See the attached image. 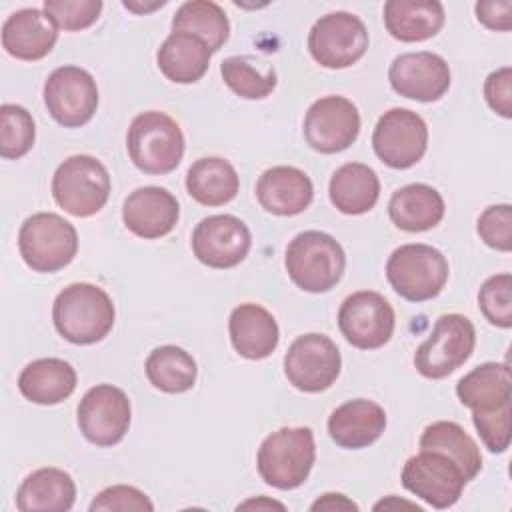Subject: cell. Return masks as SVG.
I'll use <instances>...</instances> for the list:
<instances>
[{
	"mask_svg": "<svg viewBox=\"0 0 512 512\" xmlns=\"http://www.w3.org/2000/svg\"><path fill=\"white\" fill-rule=\"evenodd\" d=\"M444 198L428 184H408L398 188L388 202V216L394 226L406 232H424L444 218Z\"/></svg>",
	"mask_w": 512,
	"mask_h": 512,
	"instance_id": "83f0119b",
	"label": "cell"
},
{
	"mask_svg": "<svg viewBox=\"0 0 512 512\" xmlns=\"http://www.w3.org/2000/svg\"><path fill=\"white\" fill-rule=\"evenodd\" d=\"M240 178L236 168L218 156L196 160L186 172V190L202 206H222L236 198Z\"/></svg>",
	"mask_w": 512,
	"mask_h": 512,
	"instance_id": "4dcf8cb0",
	"label": "cell"
},
{
	"mask_svg": "<svg viewBox=\"0 0 512 512\" xmlns=\"http://www.w3.org/2000/svg\"><path fill=\"white\" fill-rule=\"evenodd\" d=\"M386 428V412L380 404L356 398L340 404L328 418V434L348 450H360L374 444Z\"/></svg>",
	"mask_w": 512,
	"mask_h": 512,
	"instance_id": "7402d4cb",
	"label": "cell"
},
{
	"mask_svg": "<svg viewBox=\"0 0 512 512\" xmlns=\"http://www.w3.org/2000/svg\"><path fill=\"white\" fill-rule=\"evenodd\" d=\"M512 406H504L488 414H472L474 428L490 452H506L510 446Z\"/></svg>",
	"mask_w": 512,
	"mask_h": 512,
	"instance_id": "60d3db41",
	"label": "cell"
},
{
	"mask_svg": "<svg viewBox=\"0 0 512 512\" xmlns=\"http://www.w3.org/2000/svg\"><path fill=\"white\" fill-rule=\"evenodd\" d=\"M310 56L324 68H348L368 50V30L350 12H330L314 22L308 34Z\"/></svg>",
	"mask_w": 512,
	"mask_h": 512,
	"instance_id": "30bf717a",
	"label": "cell"
},
{
	"mask_svg": "<svg viewBox=\"0 0 512 512\" xmlns=\"http://www.w3.org/2000/svg\"><path fill=\"white\" fill-rule=\"evenodd\" d=\"M76 500L72 476L60 468H38L28 474L16 490V508L20 512H66Z\"/></svg>",
	"mask_w": 512,
	"mask_h": 512,
	"instance_id": "d4e9b609",
	"label": "cell"
},
{
	"mask_svg": "<svg viewBox=\"0 0 512 512\" xmlns=\"http://www.w3.org/2000/svg\"><path fill=\"white\" fill-rule=\"evenodd\" d=\"M126 148L132 164L146 174H168L184 156V134L166 112L138 114L128 128Z\"/></svg>",
	"mask_w": 512,
	"mask_h": 512,
	"instance_id": "277c9868",
	"label": "cell"
},
{
	"mask_svg": "<svg viewBox=\"0 0 512 512\" xmlns=\"http://www.w3.org/2000/svg\"><path fill=\"white\" fill-rule=\"evenodd\" d=\"M340 366L342 358L338 346L318 332L298 336L284 356V374L288 382L310 394L328 390L336 382Z\"/></svg>",
	"mask_w": 512,
	"mask_h": 512,
	"instance_id": "4fadbf2b",
	"label": "cell"
},
{
	"mask_svg": "<svg viewBox=\"0 0 512 512\" xmlns=\"http://www.w3.org/2000/svg\"><path fill=\"white\" fill-rule=\"evenodd\" d=\"M18 250L28 268L52 274L74 260L78 252V232L68 220L54 212H36L20 226Z\"/></svg>",
	"mask_w": 512,
	"mask_h": 512,
	"instance_id": "5b68a950",
	"label": "cell"
},
{
	"mask_svg": "<svg viewBox=\"0 0 512 512\" xmlns=\"http://www.w3.org/2000/svg\"><path fill=\"white\" fill-rule=\"evenodd\" d=\"M36 138L32 114L18 104L0 106V156L18 160L30 152Z\"/></svg>",
	"mask_w": 512,
	"mask_h": 512,
	"instance_id": "d590c367",
	"label": "cell"
},
{
	"mask_svg": "<svg viewBox=\"0 0 512 512\" xmlns=\"http://www.w3.org/2000/svg\"><path fill=\"white\" fill-rule=\"evenodd\" d=\"M394 324V308L374 290L350 294L338 310V328L342 336L360 350L382 348L392 338Z\"/></svg>",
	"mask_w": 512,
	"mask_h": 512,
	"instance_id": "9a60e30c",
	"label": "cell"
},
{
	"mask_svg": "<svg viewBox=\"0 0 512 512\" xmlns=\"http://www.w3.org/2000/svg\"><path fill=\"white\" fill-rule=\"evenodd\" d=\"M58 40V26L38 8L12 12L2 24V46L18 60H40L48 56Z\"/></svg>",
	"mask_w": 512,
	"mask_h": 512,
	"instance_id": "ffe728a7",
	"label": "cell"
},
{
	"mask_svg": "<svg viewBox=\"0 0 512 512\" xmlns=\"http://www.w3.org/2000/svg\"><path fill=\"white\" fill-rule=\"evenodd\" d=\"M400 480L408 492L438 510L454 506L468 484L462 468L438 450H420L408 458Z\"/></svg>",
	"mask_w": 512,
	"mask_h": 512,
	"instance_id": "9c48e42d",
	"label": "cell"
},
{
	"mask_svg": "<svg viewBox=\"0 0 512 512\" xmlns=\"http://www.w3.org/2000/svg\"><path fill=\"white\" fill-rule=\"evenodd\" d=\"M44 104L64 128H80L98 108V86L80 66H60L44 82Z\"/></svg>",
	"mask_w": 512,
	"mask_h": 512,
	"instance_id": "7c38bea8",
	"label": "cell"
},
{
	"mask_svg": "<svg viewBox=\"0 0 512 512\" xmlns=\"http://www.w3.org/2000/svg\"><path fill=\"white\" fill-rule=\"evenodd\" d=\"M484 96L488 106L502 118L512 116V68L504 66L488 74L484 82Z\"/></svg>",
	"mask_w": 512,
	"mask_h": 512,
	"instance_id": "b9f144b4",
	"label": "cell"
},
{
	"mask_svg": "<svg viewBox=\"0 0 512 512\" xmlns=\"http://www.w3.org/2000/svg\"><path fill=\"white\" fill-rule=\"evenodd\" d=\"M210 58L208 44L186 32H170L156 54L160 72L176 84L198 82L206 74Z\"/></svg>",
	"mask_w": 512,
	"mask_h": 512,
	"instance_id": "f1b7e54d",
	"label": "cell"
},
{
	"mask_svg": "<svg viewBox=\"0 0 512 512\" xmlns=\"http://www.w3.org/2000/svg\"><path fill=\"white\" fill-rule=\"evenodd\" d=\"M240 508H278V510H284V504L280 502H274V500H264V498H256V500H248L244 504L238 506Z\"/></svg>",
	"mask_w": 512,
	"mask_h": 512,
	"instance_id": "f6af8a7d",
	"label": "cell"
},
{
	"mask_svg": "<svg viewBox=\"0 0 512 512\" xmlns=\"http://www.w3.org/2000/svg\"><path fill=\"white\" fill-rule=\"evenodd\" d=\"M310 510H328V512H334V510H358V506L352 502V500H348L344 494H324L322 498H318L312 506H310Z\"/></svg>",
	"mask_w": 512,
	"mask_h": 512,
	"instance_id": "ee69618b",
	"label": "cell"
},
{
	"mask_svg": "<svg viewBox=\"0 0 512 512\" xmlns=\"http://www.w3.org/2000/svg\"><path fill=\"white\" fill-rule=\"evenodd\" d=\"M178 216L176 196L160 186H144L130 192L122 206L124 226L144 240L162 238L172 232Z\"/></svg>",
	"mask_w": 512,
	"mask_h": 512,
	"instance_id": "d6986e66",
	"label": "cell"
},
{
	"mask_svg": "<svg viewBox=\"0 0 512 512\" xmlns=\"http://www.w3.org/2000/svg\"><path fill=\"white\" fill-rule=\"evenodd\" d=\"M316 460L314 432L306 426L280 428L268 434L258 448V474L268 486L292 490L306 482Z\"/></svg>",
	"mask_w": 512,
	"mask_h": 512,
	"instance_id": "3957f363",
	"label": "cell"
},
{
	"mask_svg": "<svg viewBox=\"0 0 512 512\" xmlns=\"http://www.w3.org/2000/svg\"><path fill=\"white\" fill-rule=\"evenodd\" d=\"M480 238L494 250L510 252L512 250V206L496 204L486 208L476 222Z\"/></svg>",
	"mask_w": 512,
	"mask_h": 512,
	"instance_id": "f35d334b",
	"label": "cell"
},
{
	"mask_svg": "<svg viewBox=\"0 0 512 512\" xmlns=\"http://www.w3.org/2000/svg\"><path fill=\"white\" fill-rule=\"evenodd\" d=\"M44 12L62 30H84L92 26L102 12L100 0H44Z\"/></svg>",
	"mask_w": 512,
	"mask_h": 512,
	"instance_id": "74e56055",
	"label": "cell"
},
{
	"mask_svg": "<svg viewBox=\"0 0 512 512\" xmlns=\"http://www.w3.org/2000/svg\"><path fill=\"white\" fill-rule=\"evenodd\" d=\"M144 372L154 388L168 394H180L196 384L198 366L192 354L184 348L166 344L148 354Z\"/></svg>",
	"mask_w": 512,
	"mask_h": 512,
	"instance_id": "d6a6232c",
	"label": "cell"
},
{
	"mask_svg": "<svg viewBox=\"0 0 512 512\" xmlns=\"http://www.w3.org/2000/svg\"><path fill=\"white\" fill-rule=\"evenodd\" d=\"M358 134V108L344 96H324L304 116V138L320 154H336L350 148Z\"/></svg>",
	"mask_w": 512,
	"mask_h": 512,
	"instance_id": "2e32d148",
	"label": "cell"
},
{
	"mask_svg": "<svg viewBox=\"0 0 512 512\" xmlns=\"http://www.w3.org/2000/svg\"><path fill=\"white\" fill-rule=\"evenodd\" d=\"M476 330L464 314H442L430 336L416 348L414 366L430 380H440L460 368L474 350Z\"/></svg>",
	"mask_w": 512,
	"mask_h": 512,
	"instance_id": "ba28073f",
	"label": "cell"
},
{
	"mask_svg": "<svg viewBox=\"0 0 512 512\" xmlns=\"http://www.w3.org/2000/svg\"><path fill=\"white\" fill-rule=\"evenodd\" d=\"M102 510H112V512H152L154 504L150 502V498L134 488V486H126V484H116V486H108L104 488L90 504V512H102Z\"/></svg>",
	"mask_w": 512,
	"mask_h": 512,
	"instance_id": "ab89813d",
	"label": "cell"
},
{
	"mask_svg": "<svg viewBox=\"0 0 512 512\" xmlns=\"http://www.w3.org/2000/svg\"><path fill=\"white\" fill-rule=\"evenodd\" d=\"M112 298L96 284L76 282L66 286L54 300L52 322L56 332L72 344H96L114 326Z\"/></svg>",
	"mask_w": 512,
	"mask_h": 512,
	"instance_id": "6da1fadb",
	"label": "cell"
},
{
	"mask_svg": "<svg viewBox=\"0 0 512 512\" xmlns=\"http://www.w3.org/2000/svg\"><path fill=\"white\" fill-rule=\"evenodd\" d=\"M76 370L62 358H38L18 376L20 394L42 406L64 402L76 388Z\"/></svg>",
	"mask_w": 512,
	"mask_h": 512,
	"instance_id": "4316f807",
	"label": "cell"
},
{
	"mask_svg": "<svg viewBox=\"0 0 512 512\" xmlns=\"http://www.w3.org/2000/svg\"><path fill=\"white\" fill-rule=\"evenodd\" d=\"M158 6H164V2L160 0V2H156V4H152V6H136L134 2H124V8H128V10H134V12H150V10H154V8H158Z\"/></svg>",
	"mask_w": 512,
	"mask_h": 512,
	"instance_id": "bcb514c9",
	"label": "cell"
},
{
	"mask_svg": "<svg viewBox=\"0 0 512 512\" xmlns=\"http://www.w3.org/2000/svg\"><path fill=\"white\" fill-rule=\"evenodd\" d=\"M256 198L270 214L296 216L312 204L314 184L300 168L274 166L262 172L258 178Z\"/></svg>",
	"mask_w": 512,
	"mask_h": 512,
	"instance_id": "44dd1931",
	"label": "cell"
},
{
	"mask_svg": "<svg viewBox=\"0 0 512 512\" xmlns=\"http://www.w3.org/2000/svg\"><path fill=\"white\" fill-rule=\"evenodd\" d=\"M228 332L234 350L248 360L268 358L280 340L276 318L260 304H240L232 310Z\"/></svg>",
	"mask_w": 512,
	"mask_h": 512,
	"instance_id": "cb8c5ba5",
	"label": "cell"
},
{
	"mask_svg": "<svg viewBox=\"0 0 512 512\" xmlns=\"http://www.w3.org/2000/svg\"><path fill=\"white\" fill-rule=\"evenodd\" d=\"M388 80L392 90L404 98L436 102L450 88V68L434 52H406L392 60Z\"/></svg>",
	"mask_w": 512,
	"mask_h": 512,
	"instance_id": "ac0fdd59",
	"label": "cell"
},
{
	"mask_svg": "<svg viewBox=\"0 0 512 512\" xmlns=\"http://www.w3.org/2000/svg\"><path fill=\"white\" fill-rule=\"evenodd\" d=\"M478 306L490 324L498 328H510L512 326V276L508 272L490 276L478 292Z\"/></svg>",
	"mask_w": 512,
	"mask_h": 512,
	"instance_id": "8d00e7d4",
	"label": "cell"
},
{
	"mask_svg": "<svg viewBox=\"0 0 512 512\" xmlns=\"http://www.w3.org/2000/svg\"><path fill=\"white\" fill-rule=\"evenodd\" d=\"M420 450H438L448 454L464 472L466 480H474L482 470V454L474 438L456 422L438 420L424 428Z\"/></svg>",
	"mask_w": 512,
	"mask_h": 512,
	"instance_id": "1f68e13d",
	"label": "cell"
},
{
	"mask_svg": "<svg viewBox=\"0 0 512 512\" xmlns=\"http://www.w3.org/2000/svg\"><path fill=\"white\" fill-rule=\"evenodd\" d=\"M284 264L290 280L300 290L320 294L340 282L346 268V254L334 236L320 230H306L290 240Z\"/></svg>",
	"mask_w": 512,
	"mask_h": 512,
	"instance_id": "7a4b0ae2",
	"label": "cell"
},
{
	"mask_svg": "<svg viewBox=\"0 0 512 512\" xmlns=\"http://www.w3.org/2000/svg\"><path fill=\"white\" fill-rule=\"evenodd\" d=\"M444 6L438 0H388L384 26L400 42H424L444 26Z\"/></svg>",
	"mask_w": 512,
	"mask_h": 512,
	"instance_id": "484cf974",
	"label": "cell"
},
{
	"mask_svg": "<svg viewBox=\"0 0 512 512\" xmlns=\"http://www.w3.org/2000/svg\"><path fill=\"white\" fill-rule=\"evenodd\" d=\"M220 74L224 84L240 98L262 100L276 88L274 66L254 56H230L222 60Z\"/></svg>",
	"mask_w": 512,
	"mask_h": 512,
	"instance_id": "e575fe53",
	"label": "cell"
},
{
	"mask_svg": "<svg viewBox=\"0 0 512 512\" xmlns=\"http://www.w3.org/2000/svg\"><path fill=\"white\" fill-rule=\"evenodd\" d=\"M372 148L386 166L406 170L426 154L428 126L408 108H390L374 126Z\"/></svg>",
	"mask_w": 512,
	"mask_h": 512,
	"instance_id": "8fae6325",
	"label": "cell"
},
{
	"mask_svg": "<svg viewBox=\"0 0 512 512\" xmlns=\"http://www.w3.org/2000/svg\"><path fill=\"white\" fill-rule=\"evenodd\" d=\"M456 394L472 414H488L512 406L510 366L506 362H484L476 366L458 380Z\"/></svg>",
	"mask_w": 512,
	"mask_h": 512,
	"instance_id": "603a6c76",
	"label": "cell"
},
{
	"mask_svg": "<svg viewBox=\"0 0 512 512\" xmlns=\"http://www.w3.org/2000/svg\"><path fill=\"white\" fill-rule=\"evenodd\" d=\"M52 196L64 212L76 218H88L100 212L108 202L110 174L106 166L90 154L70 156L52 176Z\"/></svg>",
	"mask_w": 512,
	"mask_h": 512,
	"instance_id": "8992f818",
	"label": "cell"
},
{
	"mask_svg": "<svg viewBox=\"0 0 512 512\" xmlns=\"http://www.w3.org/2000/svg\"><path fill=\"white\" fill-rule=\"evenodd\" d=\"M76 414L82 436L88 442L106 448L118 444L126 436L132 408L124 390L112 384H98L82 396Z\"/></svg>",
	"mask_w": 512,
	"mask_h": 512,
	"instance_id": "5bb4252c",
	"label": "cell"
},
{
	"mask_svg": "<svg viewBox=\"0 0 512 512\" xmlns=\"http://www.w3.org/2000/svg\"><path fill=\"white\" fill-rule=\"evenodd\" d=\"M476 18L490 30L508 32L512 28V0H486L474 6Z\"/></svg>",
	"mask_w": 512,
	"mask_h": 512,
	"instance_id": "7bdbcfd3",
	"label": "cell"
},
{
	"mask_svg": "<svg viewBox=\"0 0 512 512\" xmlns=\"http://www.w3.org/2000/svg\"><path fill=\"white\" fill-rule=\"evenodd\" d=\"M172 32H186L204 40L214 54L226 44L230 36V22L216 2L190 0L176 10L172 18Z\"/></svg>",
	"mask_w": 512,
	"mask_h": 512,
	"instance_id": "836d02e7",
	"label": "cell"
},
{
	"mask_svg": "<svg viewBox=\"0 0 512 512\" xmlns=\"http://www.w3.org/2000/svg\"><path fill=\"white\" fill-rule=\"evenodd\" d=\"M448 260L428 244H402L386 262V278L408 302L436 298L448 280Z\"/></svg>",
	"mask_w": 512,
	"mask_h": 512,
	"instance_id": "52a82bcc",
	"label": "cell"
},
{
	"mask_svg": "<svg viewBox=\"0 0 512 512\" xmlns=\"http://www.w3.org/2000/svg\"><path fill=\"white\" fill-rule=\"evenodd\" d=\"M248 226L232 214H214L200 220L192 232V252L208 268L238 266L250 250Z\"/></svg>",
	"mask_w": 512,
	"mask_h": 512,
	"instance_id": "e0dca14e",
	"label": "cell"
},
{
	"mask_svg": "<svg viewBox=\"0 0 512 512\" xmlns=\"http://www.w3.org/2000/svg\"><path fill=\"white\" fill-rule=\"evenodd\" d=\"M328 194L336 210L358 216L376 206L380 196V180L368 164L348 162L332 174Z\"/></svg>",
	"mask_w": 512,
	"mask_h": 512,
	"instance_id": "f546056e",
	"label": "cell"
}]
</instances>
